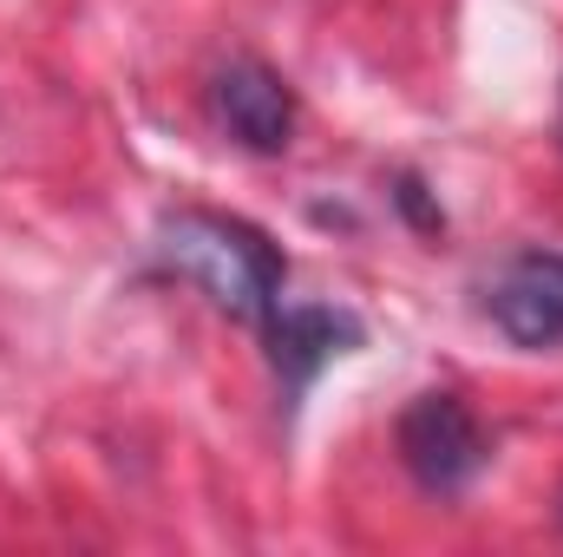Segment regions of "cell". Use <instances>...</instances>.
I'll list each match as a JSON object with an SVG mask.
<instances>
[{
    "label": "cell",
    "instance_id": "7",
    "mask_svg": "<svg viewBox=\"0 0 563 557\" xmlns=\"http://www.w3.org/2000/svg\"><path fill=\"white\" fill-rule=\"evenodd\" d=\"M558 512H563V505H558Z\"/></svg>",
    "mask_w": 563,
    "mask_h": 557
},
{
    "label": "cell",
    "instance_id": "1",
    "mask_svg": "<svg viewBox=\"0 0 563 557\" xmlns=\"http://www.w3.org/2000/svg\"><path fill=\"white\" fill-rule=\"evenodd\" d=\"M157 256L184 282H197L223 315L256 321V328H269L288 288V256L256 223L223 217V210H170L157 223Z\"/></svg>",
    "mask_w": 563,
    "mask_h": 557
},
{
    "label": "cell",
    "instance_id": "4",
    "mask_svg": "<svg viewBox=\"0 0 563 557\" xmlns=\"http://www.w3.org/2000/svg\"><path fill=\"white\" fill-rule=\"evenodd\" d=\"M210 106H217L223 132L250 151H288V139H295V92L263 59H230L210 79Z\"/></svg>",
    "mask_w": 563,
    "mask_h": 557
},
{
    "label": "cell",
    "instance_id": "5",
    "mask_svg": "<svg viewBox=\"0 0 563 557\" xmlns=\"http://www.w3.org/2000/svg\"><path fill=\"white\" fill-rule=\"evenodd\" d=\"M354 341H361V321L341 308H276L269 315V354H276V374L288 394H301Z\"/></svg>",
    "mask_w": 563,
    "mask_h": 557
},
{
    "label": "cell",
    "instance_id": "3",
    "mask_svg": "<svg viewBox=\"0 0 563 557\" xmlns=\"http://www.w3.org/2000/svg\"><path fill=\"white\" fill-rule=\"evenodd\" d=\"M485 315L511 348H558L563 341V256L558 250H525L511 256L498 282L485 288Z\"/></svg>",
    "mask_w": 563,
    "mask_h": 557
},
{
    "label": "cell",
    "instance_id": "6",
    "mask_svg": "<svg viewBox=\"0 0 563 557\" xmlns=\"http://www.w3.org/2000/svg\"><path fill=\"white\" fill-rule=\"evenodd\" d=\"M420 190H426L420 177H400V190H394V197H400V210H407V217H413L420 230H439L445 217H439V210H426V197H420Z\"/></svg>",
    "mask_w": 563,
    "mask_h": 557
},
{
    "label": "cell",
    "instance_id": "2",
    "mask_svg": "<svg viewBox=\"0 0 563 557\" xmlns=\"http://www.w3.org/2000/svg\"><path fill=\"white\" fill-rule=\"evenodd\" d=\"M400 459L432 499H452L485 472L492 446H485V426L472 419V407L459 394H420L400 414Z\"/></svg>",
    "mask_w": 563,
    "mask_h": 557
}]
</instances>
